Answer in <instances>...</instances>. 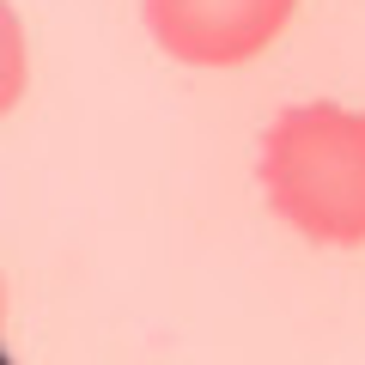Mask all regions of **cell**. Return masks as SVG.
<instances>
[{
  "mask_svg": "<svg viewBox=\"0 0 365 365\" xmlns=\"http://www.w3.org/2000/svg\"><path fill=\"white\" fill-rule=\"evenodd\" d=\"M262 195L311 244H365V110L292 104L262 134Z\"/></svg>",
  "mask_w": 365,
  "mask_h": 365,
  "instance_id": "obj_1",
  "label": "cell"
},
{
  "mask_svg": "<svg viewBox=\"0 0 365 365\" xmlns=\"http://www.w3.org/2000/svg\"><path fill=\"white\" fill-rule=\"evenodd\" d=\"M292 6L299 0H146V31L182 67H237L287 31Z\"/></svg>",
  "mask_w": 365,
  "mask_h": 365,
  "instance_id": "obj_2",
  "label": "cell"
}]
</instances>
